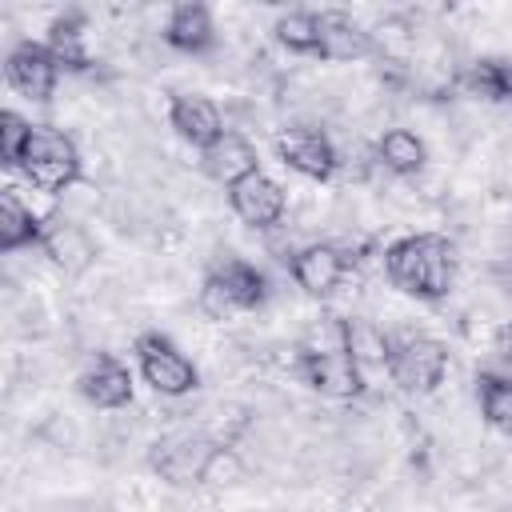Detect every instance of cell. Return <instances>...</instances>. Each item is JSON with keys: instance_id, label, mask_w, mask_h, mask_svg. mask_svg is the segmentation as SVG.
Segmentation results:
<instances>
[{"instance_id": "1", "label": "cell", "mask_w": 512, "mask_h": 512, "mask_svg": "<svg viewBox=\"0 0 512 512\" xmlns=\"http://www.w3.org/2000/svg\"><path fill=\"white\" fill-rule=\"evenodd\" d=\"M384 276L416 300H444L456 280V244L440 232H412L384 248Z\"/></svg>"}, {"instance_id": "2", "label": "cell", "mask_w": 512, "mask_h": 512, "mask_svg": "<svg viewBox=\"0 0 512 512\" xmlns=\"http://www.w3.org/2000/svg\"><path fill=\"white\" fill-rule=\"evenodd\" d=\"M268 300V276L244 260V256H224L208 268L200 284V312L212 320H228L236 312H252Z\"/></svg>"}, {"instance_id": "3", "label": "cell", "mask_w": 512, "mask_h": 512, "mask_svg": "<svg viewBox=\"0 0 512 512\" xmlns=\"http://www.w3.org/2000/svg\"><path fill=\"white\" fill-rule=\"evenodd\" d=\"M20 176L44 192V196H60L64 188H72L80 180V148L72 144V136H64L60 128H48V124H36L32 128V140L24 148V160H20Z\"/></svg>"}, {"instance_id": "4", "label": "cell", "mask_w": 512, "mask_h": 512, "mask_svg": "<svg viewBox=\"0 0 512 512\" xmlns=\"http://www.w3.org/2000/svg\"><path fill=\"white\" fill-rule=\"evenodd\" d=\"M388 380L408 392V396H428L440 388L444 372H448V348L436 340V336H424V332H404V336H392V348H388Z\"/></svg>"}, {"instance_id": "5", "label": "cell", "mask_w": 512, "mask_h": 512, "mask_svg": "<svg viewBox=\"0 0 512 512\" xmlns=\"http://www.w3.org/2000/svg\"><path fill=\"white\" fill-rule=\"evenodd\" d=\"M292 372L320 396L328 400H352L364 392V368L356 364V356L340 344H300Z\"/></svg>"}, {"instance_id": "6", "label": "cell", "mask_w": 512, "mask_h": 512, "mask_svg": "<svg viewBox=\"0 0 512 512\" xmlns=\"http://www.w3.org/2000/svg\"><path fill=\"white\" fill-rule=\"evenodd\" d=\"M132 352H136V368H140V376H144V384L152 392H160V396H188V392H196L200 372L180 352V344L172 336H164V332H140L136 344H132Z\"/></svg>"}, {"instance_id": "7", "label": "cell", "mask_w": 512, "mask_h": 512, "mask_svg": "<svg viewBox=\"0 0 512 512\" xmlns=\"http://www.w3.org/2000/svg\"><path fill=\"white\" fill-rule=\"evenodd\" d=\"M212 448H216V444H212L208 436H200V432H168V436H160V440L152 444L148 464H152V472H156L164 484L188 488V484H200Z\"/></svg>"}, {"instance_id": "8", "label": "cell", "mask_w": 512, "mask_h": 512, "mask_svg": "<svg viewBox=\"0 0 512 512\" xmlns=\"http://www.w3.org/2000/svg\"><path fill=\"white\" fill-rule=\"evenodd\" d=\"M276 156L284 168L308 176V180H332L340 168V152L328 140V132L312 128V124H292L276 136Z\"/></svg>"}, {"instance_id": "9", "label": "cell", "mask_w": 512, "mask_h": 512, "mask_svg": "<svg viewBox=\"0 0 512 512\" xmlns=\"http://www.w3.org/2000/svg\"><path fill=\"white\" fill-rule=\"evenodd\" d=\"M4 80H8V88L20 92L24 100L44 104V100L56 92L60 64L52 60L48 44H40V40H20V44H12L8 60H4Z\"/></svg>"}, {"instance_id": "10", "label": "cell", "mask_w": 512, "mask_h": 512, "mask_svg": "<svg viewBox=\"0 0 512 512\" xmlns=\"http://www.w3.org/2000/svg\"><path fill=\"white\" fill-rule=\"evenodd\" d=\"M288 272H292L296 288H304L308 296H332L348 272V252L340 244L316 240V244H304L288 256Z\"/></svg>"}, {"instance_id": "11", "label": "cell", "mask_w": 512, "mask_h": 512, "mask_svg": "<svg viewBox=\"0 0 512 512\" xmlns=\"http://www.w3.org/2000/svg\"><path fill=\"white\" fill-rule=\"evenodd\" d=\"M228 204H232V212L248 228H260L264 232V228H276L284 220L288 196H284V188L268 172H252V176H244V180H236L228 188Z\"/></svg>"}, {"instance_id": "12", "label": "cell", "mask_w": 512, "mask_h": 512, "mask_svg": "<svg viewBox=\"0 0 512 512\" xmlns=\"http://www.w3.org/2000/svg\"><path fill=\"white\" fill-rule=\"evenodd\" d=\"M168 124H172V132L184 144H192L200 152L212 148L228 132L220 108L208 96H200V92H172V100H168Z\"/></svg>"}, {"instance_id": "13", "label": "cell", "mask_w": 512, "mask_h": 512, "mask_svg": "<svg viewBox=\"0 0 512 512\" xmlns=\"http://www.w3.org/2000/svg\"><path fill=\"white\" fill-rule=\"evenodd\" d=\"M76 388H80V396H84L88 404H96V408H104V412L132 404V372H128V364L116 360L112 352H100V356L80 372Z\"/></svg>"}, {"instance_id": "14", "label": "cell", "mask_w": 512, "mask_h": 512, "mask_svg": "<svg viewBox=\"0 0 512 512\" xmlns=\"http://www.w3.org/2000/svg\"><path fill=\"white\" fill-rule=\"evenodd\" d=\"M40 252H44L56 268H64L68 276L88 272L92 260H96V244L88 240V232H84L80 224H72V220H60V216L48 220L44 240H40Z\"/></svg>"}, {"instance_id": "15", "label": "cell", "mask_w": 512, "mask_h": 512, "mask_svg": "<svg viewBox=\"0 0 512 512\" xmlns=\"http://www.w3.org/2000/svg\"><path fill=\"white\" fill-rule=\"evenodd\" d=\"M368 52H372V32L360 20H352L348 12H320V48H316L320 60L348 64V60H364Z\"/></svg>"}, {"instance_id": "16", "label": "cell", "mask_w": 512, "mask_h": 512, "mask_svg": "<svg viewBox=\"0 0 512 512\" xmlns=\"http://www.w3.org/2000/svg\"><path fill=\"white\" fill-rule=\"evenodd\" d=\"M200 168H204L216 184L232 188L236 180H244V176L260 172V156H256V148H252L240 132H224L212 148H204V152H200Z\"/></svg>"}, {"instance_id": "17", "label": "cell", "mask_w": 512, "mask_h": 512, "mask_svg": "<svg viewBox=\"0 0 512 512\" xmlns=\"http://www.w3.org/2000/svg\"><path fill=\"white\" fill-rule=\"evenodd\" d=\"M48 220L32 212V204L20 200L16 188L0 192V252H20V248H40Z\"/></svg>"}, {"instance_id": "18", "label": "cell", "mask_w": 512, "mask_h": 512, "mask_svg": "<svg viewBox=\"0 0 512 512\" xmlns=\"http://www.w3.org/2000/svg\"><path fill=\"white\" fill-rule=\"evenodd\" d=\"M164 44L184 52V56H200L216 44V24H212V12L204 4H176L168 12V24H164Z\"/></svg>"}, {"instance_id": "19", "label": "cell", "mask_w": 512, "mask_h": 512, "mask_svg": "<svg viewBox=\"0 0 512 512\" xmlns=\"http://www.w3.org/2000/svg\"><path fill=\"white\" fill-rule=\"evenodd\" d=\"M88 20L84 12H64L48 24V52L60 64V72H88L92 68V52H88Z\"/></svg>"}, {"instance_id": "20", "label": "cell", "mask_w": 512, "mask_h": 512, "mask_svg": "<svg viewBox=\"0 0 512 512\" xmlns=\"http://www.w3.org/2000/svg\"><path fill=\"white\" fill-rule=\"evenodd\" d=\"M376 160L392 176H416L428 164V144L416 132H408V128H388L376 140Z\"/></svg>"}, {"instance_id": "21", "label": "cell", "mask_w": 512, "mask_h": 512, "mask_svg": "<svg viewBox=\"0 0 512 512\" xmlns=\"http://www.w3.org/2000/svg\"><path fill=\"white\" fill-rule=\"evenodd\" d=\"M460 84L480 100L504 104V100H512V60L508 56H480L468 64Z\"/></svg>"}, {"instance_id": "22", "label": "cell", "mask_w": 512, "mask_h": 512, "mask_svg": "<svg viewBox=\"0 0 512 512\" xmlns=\"http://www.w3.org/2000/svg\"><path fill=\"white\" fill-rule=\"evenodd\" d=\"M476 396L480 412L496 432L512 436V376L508 372H480L476 376Z\"/></svg>"}, {"instance_id": "23", "label": "cell", "mask_w": 512, "mask_h": 512, "mask_svg": "<svg viewBox=\"0 0 512 512\" xmlns=\"http://www.w3.org/2000/svg\"><path fill=\"white\" fill-rule=\"evenodd\" d=\"M344 348L356 356V364L368 368H388V348L392 336H384L372 320H344Z\"/></svg>"}, {"instance_id": "24", "label": "cell", "mask_w": 512, "mask_h": 512, "mask_svg": "<svg viewBox=\"0 0 512 512\" xmlns=\"http://www.w3.org/2000/svg\"><path fill=\"white\" fill-rule=\"evenodd\" d=\"M272 32H276V40H280L288 52H296V56H316V48H320V12L292 8V12H284V16L272 24Z\"/></svg>"}, {"instance_id": "25", "label": "cell", "mask_w": 512, "mask_h": 512, "mask_svg": "<svg viewBox=\"0 0 512 512\" xmlns=\"http://www.w3.org/2000/svg\"><path fill=\"white\" fill-rule=\"evenodd\" d=\"M32 120H24L16 108H4L0 112V164L8 172H20V160H24V148L32 140Z\"/></svg>"}, {"instance_id": "26", "label": "cell", "mask_w": 512, "mask_h": 512, "mask_svg": "<svg viewBox=\"0 0 512 512\" xmlns=\"http://www.w3.org/2000/svg\"><path fill=\"white\" fill-rule=\"evenodd\" d=\"M236 480H244V460H240L232 448L216 444L212 456H208V464H204L200 484H208V488H228V484H236Z\"/></svg>"}, {"instance_id": "27", "label": "cell", "mask_w": 512, "mask_h": 512, "mask_svg": "<svg viewBox=\"0 0 512 512\" xmlns=\"http://www.w3.org/2000/svg\"><path fill=\"white\" fill-rule=\"evenodd\" d=\"M500 360H504V372L512 376V324L500 332Z\"/></svg>"}]
</instances>
